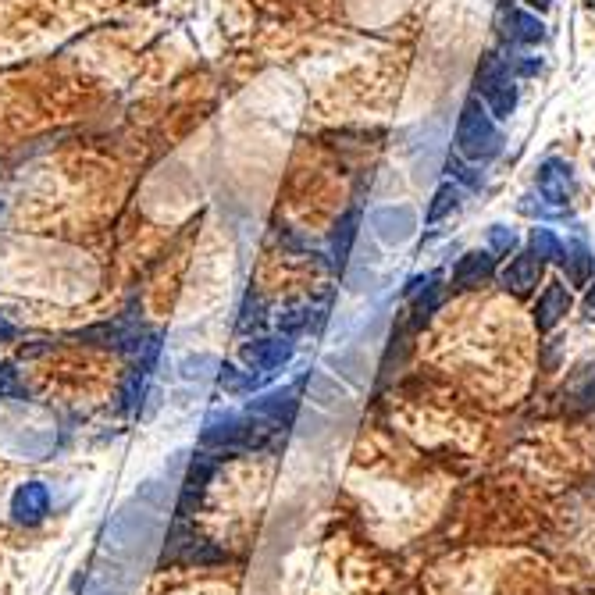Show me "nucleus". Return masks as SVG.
<instances>
[{"label":"nucleus","instance_id":"nucleus-1","mask_svg":"<svg viewBox=\"0 0 595 595\" xmlns=\"http://www.w3.org/2000/svg\"><path fill=\"white\" fill-rule=\"evenodd\" d=\"M161 538V514L143 499H132L104 528V553L125 563H139L147 549Z\"/></svg>","mask_w":595,"mask_h":595},{"label":"nucleus","instance_id":"nucleus-2","mask_svg":"<svg viewBox=\"0 0 595 595\" xmlns=\"http://www.w3.org/2000/svg\"><path fill=\"white\" fill-rule=\"evenodd\" d=\"M453 147H457V154L471 164H492L499 154H503L506 139H503V132H499V122L489 115V107L481 104L478 97L464 100V107H460Z\"/></svg>","mask_w":595,"mask_h":595},{"label":"nucleus","instance_id":"nucleus-3","mask_svg":"<svg viewBox=\"0 0 595 595\" xmlns=\"http://www.w3.org/2000/svg\"><path fill=\"white\" fill-rule=\"evenodd\" d=\"M474 97L489 107V115L496 122H510V115L517 111V100H521V90H517V75L510 68V61L496 50H489L478 65V75H474Z\"/></svg>","mask_w":595,"mask_h":595},{"label":"nucleus","instance_id":"nucleus-4","mask_svg":"<svg viewBox=\"0 0 595 595\" xmlns=\"http://www.w3.org/2000/svg\"><path fill=\"white\" fill-rule=\"evenodd\" d=\"M161 560L164 563H186V567H211V563H225L229 556H225V549L214 546V542L186 531V524L179 521L172 531H168Z\"/></svg>","mask_w":595,"mask_h":595},{"label":"nucleus","instance_id":"nucleus-5","mask_svg":"<svg viewBox=\"0 0 595 595\" xmlns=\"http://www.w3.org/2000/svg\"><path fill=\"white\" fill-rule=\"evenodd\" d=\"M538 200L549 207L553 214H563L571 207L574 200V168L571 161H563V157H546V161L538 164Z\"/></svg>","mask_w":595,"mask_h":595},{"label":"nucleus","instance_id":"nucleus-6","mask_svg":"<svg viewBox=\"0 0 595 595\" xmlns=\"http://www.w3.org/2000/svg\"><path fill=\"white\" fill-rule=\"evenodd\" d=\"M499 33L510 47H538L546 43V22L542 15L531 8H517V4H506L503 15H499Z\"/></svg>","mask_w":595,"mask_h":595},{"label":"nucleus","instance_id":"nucleus-7","mask_svg":"<svg viewBox=\"0 0 595 595\" xmlns=\"http://www.w3.org/2000/svg\"><path fill=\"white\" fill-rule=\"evenodd\" d=\"M371 229H375V236L382 239L385 246H403L407 239H414L417 232V214L414 207L407 204H392V207H378V211H371Z\"/></svg>","mask_w":595,"mask_h":595},{"label":"nucleus","instance_id":"nucleus-8","mask_svg":"<svg viewBox=\"0 0 595 595\" xmlns=\"http://www.w3.org/2000/svg\"><path fill=\"white\" fill-rule=\"evenodd\" d=\"M542 271H546V261H542L535 250H517L514 257H510V264H506L503 271H496V278H499V286H503L506 293L528 296L531 289L538 286Z\"/></svg>","mask_w":595,"mask_h":595},{"label":"nucleus","instance_id":"nucleus-9","mask_svg":"<svg viewBox=\"0 0 595 595\" xmlns=\"http://www.w3.org/2000/svg\"><path fill=\"white\" fill-rule=\"evenodd\" d=\"M139 585V571L132 563L125 560H111L93 567L90 574V585H86V595H132Z\"/></svg>","mask_w":595,"mask_h":595},{"label":"nucleus","instance_id":"nucleus-10","mask_svg":"<svg viewBox=\"0 0 595 595\" xmlns=\"http://www.w3.org/2000/svg\"><path fill=\"white\" fill-rule=\"evenodd\" d=\"M496 253L485 246V250H467L457 264H453V275H449V286L453 289H478L485 282L496 278Z\"/></svg>","mask_w":595,"mask_h":595},{"label":"nucleus","instance_id":"nucleus-11","mask_svg":"<svg viewBox=\"0 0 595 595\" xmlns=\"http://www.w3.org/2000/svg\"><path fill=\"white\" fill-rule=\"evenodd\" d=\"M50 514V492L43 481H22L11 496V517L15 524H25V528H36L43 524V517Z\"/></svg>","mask_w":595,"mask_h":595},{"label":"nucleus","instance_id":"nucleus-12","mask_svg":"<svg viewBox=\"0 0 595 595\" xmlns=\"http://www.w3.org/2000/svg\"><path fill=\"white\" fill-rule=\"evenodd\" d=\"M571 307H574L571 286H563V282H549V286L542 289V296H538L535 310H531V314H535V328L538 332H553V328L571 314Z\"/></svg>","mask_w":595,"mask_h":595},{"label":"nucleus","instance_id":"nucleus-13","mask_svg":"<svg viewBox=\"0 0 595 595\" xmlns=\"http://www.w3.org/2000/svg\"><path fill=\"white\" fill-rule=\"evenodd\" d=\"M214 471H218V460H214V457H207V453H200V457H193V464H189L186 478H182L179 521H186V517L196 510V503H200V496H204L207 481L214 478Z\"/></svg>","mask_w":595,"mask_h":595},{"label":"nucleus","instance_id":"nucleus-14","mask_svg":"<svg viewBox=\"0 0 595 595\" xmlns=\"http://www.w3.org/2000/svg\"><path fill=\"white\" fill-rule=\"evenodd\" d=\"M560 268L567 275V282L578 289H588V282L595 278V253L585 239H567L560 253Z\"/></svg>","mask_w":595,"mask_h":595},{"label":"nucleus","instance_id":"nucleus-15","mask_svg":"<svg viewBox=\"0 0 595 595\" xmlns=\"http://www.w3.org/2000/svg\"><path fill=\"white\" fill-rule=\"evenodd\" d=\"M289 357H293V343H286V339H261V343H253L243 350V360L253 371H275V367H282Z\"/></svg>","mask_w":595,"mask_h":595},{"label":"nucleus","instance_id":"nucleus-16","mask_svg":"<svg viewBox=\"0 0 595 595\" xmlns=\"http://www.w3.org/2000/svg\"><path fill=\"white\" fill-rule=\"evenodd\" d=\"M357 232H360V207H350L343 218L335 221V232H332V261L343 268L350 261V250L357 243Z\"/></svg>","mask_w":595,"mask_h":595},{"label":"nucleus","instance_id":"nucleus-17","mask_svg":"<svg viewBox=\"0 0 595 595\" xmlns=\"http://www.w3.org/2000/svg\"><path fill=\"white\" fill-rule=\"evenodd\" d=\"M464 186H457L453 179H446L439 189H435L432 204H428V214H424V225H439L442 218H449L453 211H460V204H464Z\"/></svg>","mask_w":595,"mask_h":595},{"label":"nucleus","instance_id":"nucleus-18","mask_svg":"<svg viewBox=\"0 0 595 595\" xmlns=\"http://www.w3.org/2000/svg\"><path fill=\"white\" fill-rule=\"evenodd\" d=\"M446 179H453L457 186H464L467 193H474V189L485 186V175H481V164H471L464 161L460 154H449L446 157Z\"/></svg>","mask_w":595,"mask_h":595},{"label":"nucleus","instance_id":"nucleus-19","mask_svg":"<svg viewBox=\"0 0 595 595\" xmlns=\"http://www.w3.org/2000/svg\"><path fill=\"white\" fill-rule=\"evenodd\" d=\"M528 250H535L542 261H556L560 264V253H563V239L556 236L553 229H546V225H535V229L528 232Z\"/></svg>","mask_w":595,"mask_h":595},{"label":"nucleus","instance_id":"nucleus-20","mask_svg":"<svg viewBox=\"0 0 595 595\" xmlns=\"http://www.w3.org/2000/svg\"><path fill=\"white\" fill-rule=\"evenodd\" d=\"M310 400L321 403V407H339L346 400V389L328 375H314L310 378Z\"/></svg>","mask_w":595,"mask_h":595},{"label":"nucleus","instance_id":"nucleus-21","mask_svg":"<svg viewBox=\"0 0 595 595\" xmlns=\"http://www.w3.org/2000/svg\"><path fill=\"white\" fill-rule=\"evenodd\" d=\"M517 246H521L517 229H510V225H492L489 229V250L496 253V257H514Z\"/></svg>","mask_w":595,"mask_h":595},{"label":"nucleus","instance_id":"nucleus-22","mask_svg":"<svg viewBox=\"0 0 595 595\" xmlns=\"http://www.w3.org/2000/svg\"><path fill=\"white\" fill-rule=\"evenodd\" d=\"M506 61H510V68H514L517 79H531V75L542 72V58L531 54V47H521L517 54H506Z\"/></svg>","mask_w":595,"mask_h":595},{"label":"nucleus","instance_id":"nucleus-23","mask_svg":"<svg viewBox=\"0 0 595 595\" xmlns=\"http://www.w3.org/2000/svg\"><path fill=\"white\" fill-rule=\"evenodd\" d=\"M574 400H578V407H581V410L595 407V375L588 378L585 385H578V392H574Z\"/></svg>","mask_w":595,"mask_h":595},{"label":"nucleus","instance_id":"nucleus-24","mask_svg":"<svg viewBox=\"0 0 595 595\" xmlns=\"http://www.w3.org/2000/svg\"><path fill=\"white\" fill-rule=\"evenodd\" d=\"M581 310H585V318H588V321H595V278L588 282L585 300H581Z\"/></svg>","mask_w":595,"mask_h":595},{"label":"nucleus","instance_id":"nucleus-25","mask_svg":"<svg viewBox=\"0 0 595 595\" xmlns=\"http://www.w3.org/2000/svg\"><path fill=\"white\" fill-rule=\"evenodd\" d=\"M524 4H528L531 11H538V15H542V11L553 8V0H524Z\"/></svg>","mask_w":595,"mask_h":595},{"label":"nucleus","instance_id":"nucleus-26","mask_svg":"<svg viewBox=\"0 0 595 595\" xmlns=\"http://www.w3.org/2000/svg\"><path fill=\"white\" fill-rule=\"evenodd\" d=\"M506 4H510V0H506Z\"/></svg>","mask_w":595,"mask_h":595}]
</instances>
